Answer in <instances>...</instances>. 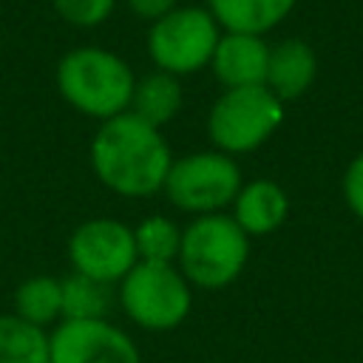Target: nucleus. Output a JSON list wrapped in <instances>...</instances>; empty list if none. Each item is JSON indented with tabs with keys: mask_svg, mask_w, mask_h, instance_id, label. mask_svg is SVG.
Wrapping results in <instances>:
<instances>
[{
	"mask_svg": "<svg viewBox=\"0 0 363 363\" xmlns=\"http://www.w3.org/2000/svg\"><path fill=\"white\" fill-rule=\"evenodd\" d=\"M62 286V320H102L111 309V289L94 278L71 272L60 278Z\"/></svg>",
	"mask_w": 363,
	"mask_h": 363,
	"instance_id": "f3484780",
	"label": "nucleus"
},
{
	"mask_svg": "<svg viewBox=\"0 0 363 363\" xmlns=\"http://www.w3.org/2000/svg\"><path fill=\"white\" fill-rule=\"evenodd\" d=\"M136 258L147 264H176L182 247V227L167 216H147L133 230Z\"/></svg>",
	"mask_w": 363,
	"mask_h": 363,
	"instance_id": "a211bd4d",
	"label": "nucleus"
},
{
	"mask_svg": "<svg viewBox=\"0 0 363 363\" xmlns=\"http://www.w3.org/2000/svg\"><path fill=\"white\" fill-rule=\"evenodd\" d=\"M119 306L136 326L147 332H167L190 315L193 292L176 264L139 261L119 281Z\"/></svg>",
	"mask_w": 363,
	"mask_h": 363,
	"instance_id": "39448f33",
	"label": "nucleus"
},
{
	"mask_svg": "<svg viewBox=\"0 0 363 363\" xmlns=\"http://www.w3.org/2000/svg\"><path fill=\"white\" fill-rule=\"evenodd\" d=\"M54 3V11L77 26V28H94L99 23H105L113 9H116V0H51Z\"/></svg>",
	"mask_w": 363,
	"mask_h": 363,
	"instance_id": "6ab92c4d",
	"label": "nucleus"
},
{
	"mask_svg": "<svg viewBox=\"0 0 363 363\" xmlns=\"http://www.w3.org/2000/svg\"><path fill=\"white\" fill-rule=\"evenodd\" d=\"M343 199L349 210L363 221V153L354 156L343 173Z\"/></svg>",
	"mask_w": 363,
	"mask_h": 363,
	"instance_id": "aec40b11",
	"label": "nucleus"
},
{
	"mask_svg": "<svg viewBox=\"0 0 363 363\" xmlns=\"http://www.w3.org/2000/svg\"><path fill=\"white\" fill-rule=\"evenodd\" d=\"M250 235L233 221V216L210 213L196 216L182 230L179 247V272L187 284L201 289L230 286L247 267Z\"/></svg>",
	"mask_w": 363,
	"mask_h": 363,
	"instance_id": "7ed1b4c3",
	"label": "nucleus"
},
{
	"mask_svg": "<svg viewBox=\"0 0 363 363\" xmlns=\"http://www.w3.org/2000/svg\"><path fill=\"white\" fill-rule=\"evenodd\" d=\"M136 77L130 65L99 45H79L57 62V91L79 113L94 119H113L130 108Z\"/></svg>",
	"mask_w": 363,
	"mask_h": 363,
	"instance_id": "f03ea898",
	"label": "nucleus"
},
{
	"mask_svg": "<svg viewBox=\"0 0 363 363\" xmlns=\"http://www.w3.org/2000/svg\"><path fill=\"white\" fill-rule=\"evenodd\" d=\"M51 363H142L128 332L102 320H62L51 335Z\"/></svg>",
	"mask_w": 363,
	"mask_h": 363,
	"instance_id": "1a4fd4ad",
	"label": "nucleus"
},
{
	"mask_svg": "<svg viewBox=\"0 0 363 363\" xmlns=\"http://www.w3.org/2000/svg\"><path fill=\"white\" fill-rule=\"evenodd\" d=\"M68 258L74 272L99 284H119L136 264L133 230L113 218L82 221L68 238Z\"/></svg>",
	"mask_w": 363,
	"mask_h": 363,
	"instance_id": "6e6552de",
	"label": "nucleus"
},
{
	"mask_svg": "<svg viewBox=\"0 0 363 363\" xmlns=\"http://www.w3.org/2000/svg\"><path fill=\"white\" fill-rule=\"evenodd\" d=\"M170 164L173 156L162 130L130 111L105 119L94 133L91 167L108 190L125 199L156 196L164 187Z\"/></svg>",
	"mask_w": 363,
	"mask_h": 363,
	"instance_id": "f257e3e1",
	"label": "nucleus"
},
{
	"mask_svg": "<svg viewBox=\"0 0 363 363\" xmlns=\"http://www.w3.org/2000/svg\"><path fill=\"white\" fill-rule=\"evenodd\" d=\"M315 74H318V57H315L312 45L289 37L269 48V65H267L264 85L281 102H289L312 88Z\"/></svg>",
	"mask_w": 363,
	"mask_h": 363,
	"instance_id": "9b49d317",
	"label": "nucleus"
},
{
	"mask_svg": "<svg viewBox=\"0 0 363 363\" xmlns=\"http://www.w3.org/2000/svg\"><path fill=\"white\" fill-rule=\"evenodd\" d=\"M182 99H184L182 79L156 68V71L145 74L142 79H136L128 111L133 116H139L142 122H147L153 128H162L182 111Z\"/></svg>",
	"mask_w": 363,
	"mask_h": 363,
	"instance_id": "4468645a",
	"label": "nucleus"
},
{
	"mask_svg": "<svg viewBox=\"0 0 363 363\" xmlns=\"http://www.w3.org/2000/svg\"><path fill=\"white\" fill-rule=\"evenodd\" d=\"M267 65H269V45L264 43V37L233 34V31H224L218 37V45L210 60V68L216 79L224 85V91L264 85Z\"/></svg>",
	"mask_w": 363,
	"mask_h": 363,
	"instance_id": "9d476101",
	"label": "nucleus"
},
{
	"mask_svg": "<svg viewBox=\"0 0 363 363\" xmlns=\"http://www.w3.org/2000/svg\"><path fill=\"white\" fill-rule=\"evenodd\" d=\"M289 199L278 182L255 179L250 184H241L235 201H233V221L247 235H267L278 230L286 221Z\"/></svg>",
	"mask_w": 363,
	"mask_h": 363,
	"instance_id": "f8f14e48",
	"label": "nucleus"
},
{
	"mask_svg": "<svg viewBox=\"0 0 363 363\" xmlns=\"http://www.w3.org/2000/svg\"><path fill=\"white\" fill-rule=\"evenodd\" d=\"M238 190L241 170L235 159L221 150H199L173 159L162 187L173 207L193 216L221 213L227 204L235 201Z\"/></svg>",
	"mask_w": 363,
	"mask_h": 363,
	"instance_id": "423d86ee",
	"label": "nucleus"
},
{
	"mask_svg": "<svg viewBox=\"0 0 363 363\" xmlns=\"http://www.w3.org/2000/svg\"><path fill=\"white\" fill-rule=\"evenodd\" d=\"M284 122V102L267 88H230L224 91L207 116V133L216 150L235 156L261 147Z\"/></svg>",
	"mask_w": 363,
	"mask_h": 363,
	"instance_id": "20e7f679",
	"label": "nucleus"
},
{
	"mask_svg": "<svg viewBox=\"0 0 363 363\" xmlns=\"http://www.w3.org/2000/svg\"><path fill=\"white\" fill-rule=\"evenodd\" d=\"M221 28L201 6H179L162 20L150 23L147 54L159 71L184 77L210 65Z\"/></svg>",
	"mask_w": 363,
	"mask_h": 363,
	"instance_id": "0eeeda50",
	"label": "nucleus"
},
{
	"mask_svg": "<svg viewBox=\"0 0 363 363\" xmlns=\"http://www.w3.org/2000/svg\"><path fill=\"white\" fill-rule=\"evenodd\" d=\"M0 363H51V337L14 312L0 315Z\"/></svg>",
	"mask_w": 363,
	"mask_h": 363,
	"instance_id": "2eb2a0df",
	"label": "nucleus"
},
{
	"mask_svg": "<svg viewBox=\"0 0 363 363\" xmlns=\"http://www.w3.org/2000/svg\"><path fill=\"white\" fill-rule=\"evenodd\" d=\"M298 0H207V11L218 28L233 34H267L289 17Z\"/></svg>",
	"mask_w": 363,
	"mask_h": 363,
	"instance_id": "ddd939ff",
	"label": "nucleus"
},
{
	"mask_svg": "<svg viewBox=\"0 0 363 363\" xmlns=\"http://www.w3.org/2000/svg\"><path fill=\"white\" fill-rule=\"evenodd\" d=\"M14 315L45 329L57 318H62V286L60 278L31 275L14 289Z\"/></svg>",
	"mask_w": 363,
	"mask_h": 363,
	"instance_id": "dca6fc26",
	"label": "nucleus"
},
{
	"mask_svg": "<svg viewBox=\"0 0 363 363\" xmlns=\"http://www.w3.org/2000/svg\"><path fill=\"white\" fill-rule=\"evenodd\" d=\"M125 3L133 17L147 20V23H156L164 14H170L173 9H179V0H125Z\"/></svg>",
	"mask_w": 363,
	"mask_h": 363,
	"instance_id": "412c9836",
	"label": "nucleus"
}]
</instances>
